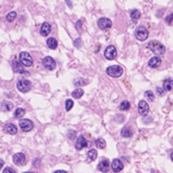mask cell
Wrapping results in <instances>:
<instances>
[{
    "mask_svg": "<svg viewBox=\"0 0 173 173\" xmlns=\"http://www.w3.org/2000/svg\"><path fill=\"white\" fill-rule=\"evenodd\" d=\"M147 48H149L151 52H153L156 55H164L166 53V48L158 41H150L147 43Z\"/></svg>",
    "mask_w": 173,
    "mask_h": 173,
    "instance_id": "cell-1",
    "label": "cell"
},
{
    "mask_svg": "<svg viewBox=\"0 0 173 173\" xmlns=\"http://www.w3.org/2000/svg\"><path fill=\"white\" fill-rule=\"evenodd\" d=\"M19 61L24 66L29 67L33 65V59L30 56V54L26 51H22L19 54Z\"/></svg>",
    "mask_w": 173,
    "mask_h": 173,
    "instance_id": "cell-2",
    "label": "cell"
},
{
    "mask_svg": "<svg viewBox=\"0 0 173 173\" xmlns=\"http://www.w3.org/2000/svg\"><path fill=\"white\" fill-rule=\"evenodd\" d=\"M106 72L113 78H118L123 74V68L119 65H111L106 69Z\"/></svg>",
    "mask_w": 173,
    "mask_h": 173,
    "instance_id": "cell-3",
    "label": "cell"
},
{
    "mask_svg": "<svg viewBox=\"0 0 173 173\" xmlns=\"http://www.w3.org/2000/svg\"><path fill=\"white\" fill-rule=\"evenodd\" d=\"M134 36L139 41H145L149 37V30L145 27H138L134 30Z\"/></svg>",
    "mask_w": 173,
    "mask_h": 173,
    "instance_id": "cell-4",
    "label": "cell"
},
{
    "mask_svg": "<svg viewBox=\"0 0 173 173\" xmlns=\"http://www.w3.org/2000/svg\"><path fill=\"white\" fill-rule=\"evenodd\" d=\"M17 89L22 93H28L31 89V82L28 79H20L17 82Z\"/></svg>",
    "mask_w": 173,
    "mask_h": 173,
    "instance_id": "cell-5",
    "label": "cell"
},
{
    "mask_svg": "<svg viewBox=\"0 0 173 173\" xmlns=\"http://www.w3.org/2000/svg\"><path fill=\"white\" fill-rule=\"evenodd\" d=\"M19 126L20 128L22 129L23 132H29V130H31L33 129V127H34V125H33V122L30 120V119H21L20 122H19Z\"/></svg>",
    "mask_w": 173,
    "mask_h": 173,
    "instance_id": "cell-6",
    "label": "cell"
},
{
    "mask_svg": "<svg viewBox=\"0 0 173 173\" xmlns=\"http://www.w3.org/2000/svg\"><path fill=\"white\" fill-rule=\"evenodd\" d=\"M104 56L108 60H115L117 56V51L116 48L113 45H109L104 51Z\"/></svg>",
    "mask_w": 173,
    "mask_h": 173,
    "instance_id": "cell-7",
    "label": "cell"
},
{
    "mask_svg": "<svg viewBox=\"0 0 173 173\" xmlns=\"http://www.w3.org/2000/svg\"><path fill=\"white\" fill-rule=\"evenodd\" d=\"M43 65L45 68H46L48 70H54L56 68V62H55V60L52 57H45L43 59Z\"/></svg>",
    "mask_w": 173,
    "mask_h": 173,
    "instance_id": "cell-8",
    "label": "cell"
},
{
    "mask_svg": "<svg viewBox=\"0 0 173 173\" xmlns=\"http://www.w3.org/2000/svg\"><path fill=\"white\" fill-rule=\"evenodd\" d=\"M112 21L106 18V17H102L99 19L98 21V26L100 29H102V30H105V29H108L110 28H112Z\"/></svg>",
    "mask_w": 173,
    "mask_h": 173,
    "instance_id": "cell-9",
    "label": "cell"
},
{
    "mask_svg": "<svg viewBox=\"0 0 173 173\" xmlns=\"http://www.w3.org/2000/svg\"><path fill=\"white\" fill-rule=\"evenodd\" d=\"M138 112L141 116H147L150 112V106L145 100L139 101L138 103Z\"/></svg>",
    "mask_w": 173,
    "mask_h": 173,
    "instance_id": "cell-10",
    "label": "cell"
},
{
    "mask_svg": "<svg viewBox=\"0 0 173 173\" xmlns=\"http://www.w3.org/2000/svg\"><path fill=\"white\" fill-rule=\"evenodd\" d=\"M12 160H13V163L16 164V166H24L26 164V156H25L24 153H15L12 157Z\"/></svg>",
    "mask_w": 173,
    "mask_h": 173,
    "instance_id": "cell-11",
    "label": "cell"
},
{
    "mask_svg": "<svg viewBox=\"0 0 173 173\" xmlns=\"http://www.w3.org/2000/svg\"><path fill=\"white\" fill-rule=\"evenodd\" d=\"M123 163H122L119 159H113L112 162V168L115 172H120L122 169H123Z\"/></svg>",
    "mask_w": 173,
    "mask_h": 173,
    "instance_id": "cell-12",
    "label": "cell"
},
{
    "mask_svg": "<svg viewBox=\"0 0 173 173\" xmlns=\"http://www.w3.org/2000/svg\"><path fill=\"white\" fill-rule=\"evenodd\" d=\"M87 147V141L86 139L84 138L83 135H79L78 137V140H77V143H76V149H77L78 150H81L82 149H84V147Z\"/></svg>",
    "mask_w": 173,
    "mask_h": 173,
    "instance_id": "cell-13",
    "label": "cell"
},
{
    "mask_svg": "<svg viewBox=\"0 0 173 173\" xmlns=\"http://www.w3.org/2000/svg\"><path fill=\"white\" fill-rule=\"evenodd\" d=\"M11 66H12V69H13V71L15 73H21V74H24L26 71H25V69H24V65L21 64L20 62H18V61H13L12 62V65H11Z\"/></svg>",
    "mask_w": 173,
    "mask_h": 173,
    "instance_id": "cell-14",
    "label": "cell"
},
{
    "mask_svg": "<svg viewBox=\"0 0 173 173\" xmlns=\"http://www.w3.org/2000/svg\"><path fill=\"white\" fill-rule=\"evenodd\" d=\"M98 168L99 170H100L101 172L103 173H106L109 171V168H110V162L108 161V160L104 159L102 160L99 164H98Z\"/></svg>",
    "mask_w": 173,
    "mask_h": 173,
    "instance_id": "cell-15",
    "label": "cell"
},
{
    "mask_svg": "<svg viewBox=\"0 0 173 173\" xmlns=\"http://www.w3.org/2000/svg\"><path fill=\"white\" fill-rule=\"evenodd\" d=\"M50 31H51V26H50V24H48V22L43 23V25H42V27H41V29H40L41 34L43 36H48L50 33Z\"/></svg>",
    "mask_w": 173,
    "mask_h": 173,
    "instance_id": "cell-16",
    "label": "cell"
},
{
    "mask_svg": "<svg viewBox=\"0 0 173 173\" xmlns=\"http://www.w3.org/2000/svg\"><path fill=\"white\" fill-rule=\"evenodd\" d=\"M5 132L7 133H9V134H16L18 132V130H17V127L14 125V124H12V123H9V124H7L5 126Z\"/></svg>",
    "mask_w": 173,
    "mask_h": 173,
    "instance_id": "cell-17",
    "label": "cell"
},
{
    "mask_svg": "<svg viewBox=\"0 0 173 173\" xmlns=\"http://www.w3.org/2000/svg\"><path fill=\"white\" fill-rule=\"evenodd\" d=\"M161 64H162V61L159 57H152L149 61V65L151 68H157Z\"/></svg>",
    "mask_w": 173,
    "mask_h": 173,
    "instance_id": "cell-18",
    "label": "cell"
},
{
    "mask_svg": "<svg viewBox=\"0 0 173 173\" xmlns=\"http://www.w3.org/2000/svg\"><path fill=\"white\" fill-rule=\"evenodd\" d=\"M163 89L164 91H171L173 89V79H164L163 82Z\"/></svg>",
    "mask_w": 173,
    "mask_h": 173,
    "instance_id": "cell-19",
    "label": "cell"
},
{
    "mask_svg": "<svg viewBox=\"0 0 173 173\" xmlns=\"http://www.w3.org/2000/svg\"><path fill=\"white\" fill-rule=\"evenodd\" d=\"M12 108H13V104L9 100L3 101L1 104V110L3 112H9V111H11V110H12Z\"/></svg>",
    "mask_w": 173,
    "mask_h": 173,
    "instance_id": "cell-20",
    "label": "cell"
},
{
    "mask_svg": "<svg viewBox=\"0 0 173 173\" xmlns=\"http://www.w3.org/2000/svg\"><path fill=\"white\" fill-rule=\"evenodd\" d=\"M46 45L50 48V49H56L58 46V42L55 38H48V41H46Z\"/></svg>",
    "mask_w": 173,
    "mask_h": 173,
    "instance_id": "cell-21",
    "label": "cell"
},
{
    "mask_svg": "<svg viewBox=\"0 0 173 173\" xmlns=\"http://www.w3.org/2000/svg\"><path fill=\"white\" fill-rule=\"evenodd\" d=\"M71 95H72V96L74 99H79L84 95V91H83V89H82V88H77V89H75L72 92V94H71Z\"/></svg>",
    "mask_w": 173,
    "mask_h": 173,
    "instance_id": "cell-22",
    "label": "cell"
},
{
    "mask_svg": "<svg viewBox=\"0 0 173 173\" xmlns=\"http://www.w3.org/2000/svg\"><path fill=\"white\" fill-rule=\"evenodd\" d=\"M130 18H132L133 21H137L141 17V12L138 10H133V11H130Z\"/></svg>",
    "mask_w": 173,
    "mask_h": 173,
    "instance_id": "cell-23",
    "label": "cell"
},
{
    "mask_svg": "<svg viewBox=\"0 0 173 173\" xmlns=\"http://www.w3.org/2000/svg\"><path fill=\"white\" fill-rule=\"evenodd\" d=\"M96 147H99V149L103 150L106 147V142H105L104 139L99 138L98 140H96Z\"/></svg>",
    "mask_w": 173,
    "mask_h": 173,
    "instance_id": "cell-24",
    "label": "cell"
},
{
    "mask_svg": "<svg viewBox=\"0 0 173 173\" xmlns=\"http://www.w3.org/2000/svg\"><path fill=\"white\" fill-rule=\"evenodd\" d=\"M121 135L123 137H130L133 135V132L132 130L128 127H125L123 130H121Z\"/></svg>",
    "mask_w": 173,
    "mask_h": 173,
    "instance_id": "cell-25",
    "label": "cell"
},
{
    "mask_svg": "<svg viewBox=\"0 0 173 173\" xmlns=\"http://www.w3.org/2000/svg\"><path fill=\"white\" fill-rule=\"evenodd\" d=\"M130 103L129 102L128 100L122 101V102L120 103V105H119V109L121 110V111H128V110L130 109Z\"/></svg>",
    "mask_w": 173,
    "mask_h": 173,
    "instance_id": "cell-26",
    "label": "cell"
},
{
    "mask_svg": "<svg viewBox=\"0 0 173 173\" xmlns=\"http://www.w3.org/2000/svg\"><path fill=\"white\" fill-rule=\"evenodd\" d=\"M87 155L91 161H95L96 157H98V151H96V150H90L89 151H88Z\"/></svg>",
    "mask_w": 173,
    "mask_h": 173,
    "instance_id": "cell-27",
    "label": "cell"
},
{
    "mask_svg": "<svg viewBox=\"0 0 173 173\" xmlns=\"http://www.w3.org/2000/svg\"><path fill=\"white\" fill-rule=\"evenodd\" d=\"M87 81H85L84 79H82V78H79V79H75L74 81V85L75 86H78V87H81V86H83V85H85V84H87Z\"/></svg>",
    "mask_w": 173,
    "mask_h": 173,
    "instance_id": "cell-28",
    "label": "cell"
},
{
    "mask_svg": "<svg viewBox=\"0 0 173 173\" xmlns=\"http://www.w3.org/2000/svg\"><path fill=\"white\" fill-rule=\"evenodd\" d=\"M25 113H26V111L23 108H17L14 112V116L19 118V117H23L25 116Z\"/></svg>",
    "mask_w": 173,
    "mask_h": 173,
    "instance_id": "cell-29",
    "label": "cell"
},
{
    "mask_svg": "<svg viewBox=\"0 0 173 173\" xmlns=\"http://www.w3.org/2000/svg\"><path fill=\"white\" fill-rule=\"evenodd\" d=\"M16 15H17L16 11H11L7 14L6 19H7L8 22H12V21H14V19L16 18Z\"/></svg>",
    "mask_w": 173,
    "mask_h": 173,
    "instance_id": "cell-30",
    "label": "cell"
},
{
    "mask_svg": "<svg viewBox=\"0 0 173 173\" xmlns=\"http://www.w3.org/2000/svg\"><path fill=\"white\" fill-rule=\"evenodd\" d=\"M73 106H74V101L72 99H67L66 102H65V109H66V111H70V110L73 108Z\"/></svg>",
    "mask_w": 173,
    "mask_h": 173,
    "instance_id": "cell-31",
    "label": "cell"
},
{
    "mask_svg": "<svg viewBox=\"0 0 173 173\" xmlns=\"http://www.w3.org/2000/svg\"><path fill=\"white\" fill-rule=\"evenodd\" d=\"M145 96H147V99L149 100H150V101L154 100V95H153V93L151 91H146L145 92Z\"/></svg>",
    "mask_w": 173,
    "mask_h": 173,
    "instance_id": "cell-32",
    "label": "cell"
},
{
    "mask_svg": "<svg viewBox=\"0 0 173 173\" xmlns=\"http://www.w3.org/2000/svg\"><path fill=\"white\" fill-rule=\"evenodd\" d=\"M82 45V39L81 38H79V39H76L75 42H74V45L76 46V48H81Z\"/></svg>",
    "mask_w": 173,
    "mask_h": 173,
    "instance_id": "cell-33",
    "label": "cell"
},
{
    "mask_svg": "<svg viewBox=\"0 0 173 173\" xmlns=\"http://www.w3.org/2000/svg\"><path fill=\"white\" fill-rule=\"evenodd\" d=\"M67 136H68V138L71 139V140H74L75 137H76V132H75V130H70Z\"/></svg>",
    "mask_w": 173,
    "mask_h": 173,
    "instance_id": "cell-34",
    "label": "cell"
},
{
    "mask_svg": "<svg viewBox=\"0 0 173 173\" xmlns=\"http://www.w3.org/2000/svg\"><path fill=\"white\" fill-rule=\"evenodd\" d=\"M2 173H16V171L11 167H6L5 169L3 170Z\"/></svg>",
    "mask_w": 173,
    "mask_h": 173,
    "instance_id": "cell-35",
    "label": "cell"
},
{
    "mask_svg": "<svg viewBox=\"0 0 173 173\" xmlns=\"http://www.w3.org/2000/svg\"><path fill=\"white\" fill-rule=\"evenodd\" d=\"M172 19H173V13H171V14H169L167 17V19H166V22L167 23V24H170L171 23V21H172Z\"/></svg>",
    "mask_w": 173,
    "mask_h": 173,
    "instance_id": "cell-36",
    "label": "cell"
},
{
    "mask_svg": "<svg viewBox=\"0 0 173 173\" xmlns=\"http://www.w3.org/2000/svg\"><path fill=\"white\" fill-rule=\"evenodd\" d=\"M156 91H157V93L160 95V96H164V90L163 89V88H160V87H157V89H156Z\"/></svg>",
    "mask_w": 173,
    "mask_h": 173,
    "instance_id": "cell-37",
    "label": "cell"
},
{
    "mask_svg": "<svg viewBox=\"0 0 173 173\" xmlns=\"http://www.w3.org/2000/svg\"><path fill=\"white\" fill-rule=\"evenodd\" d=\"M76 27H77V29H81V28H82V21L81 20H79V22L76 24Z\"/></svg>",
    "mask_w": 173,
    "mask_h": 173,
    "instance_id": "cell-38",
    "label": "cell"
},
{
    "mask_svg": "<svg viewBox=\"0 0 173 173\" xmlns=\"http://www.w3.org/2000/svg\"><path fill=\"white\" fill-rule=\"evenodd\" d=\"M65 2L67 3V6H68L69 8H72V2L69 1V0H65Z\"/></svg>",
    "mask_w": 173,
    "mask_h": 173,
    "instance_id": "cell-39",
    "label": "cell"
},
{
    "mask_svg": "<svg viewBox=\"0 0 173 173\" xmlns=\"http://www.w3.org/2000/svg\"><path fill=\"white\" fill-rule=\"evenodd\" d=\"M3 166H4V161L2 159H0V169H1Z\"/></svg>",
    "mask_w": 173,
    "mask_h": 173,
    "instance_id": "cell-40",
    "label": "cell"
},
{
    "mask_svg": "<svg viewBox=\"0 0 173 173\" xmlns=\"http://www.w3.org/2000/svg\"><path fill=\"white\" fill-rule=\"evenodd\" d=\"M54 173H67V172H66L65 170H61V169H60V170H56Z\"/></svg>",
    "mask_w": 173,
    "mask_h": 173,
    "instance_id": "cell-41",
    "label": "cell"
},
{
    "mask_svg": "<svg viewBox=\"0 0 173 173\" xmlns=\"http://www.w3.org/2000/svg\"><path fill=\"white\" fill-rule=\"evenodd\" d=\"M24 173H34V172H31V171H27V172H24Z\"/></svg>",
    "mask_w": 173,
    "mask_h": 173,
    "instance_id": "cell-42",
    "label": "cell"
},
{
    "mask_svg": "<svg viewBox=\"0 0 173 173\" xmlns=\"http://www.w3.org/2000/svg\"><path fill=\"white\" fill-rule=\"evenodd\" d=\"M171 160H172V161H173V152L171 153Z\"/></svg>",
    "mask_w": 173,
    "mask_h": 173,
    "instance_id": "cell-43",
    "label": "cell"
}]
</instances>
